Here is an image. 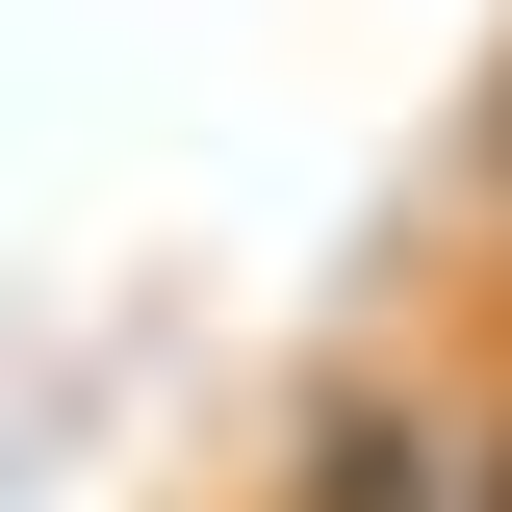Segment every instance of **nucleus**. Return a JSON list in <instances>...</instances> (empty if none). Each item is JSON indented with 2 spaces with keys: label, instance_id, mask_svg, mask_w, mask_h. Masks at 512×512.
I'll return each instance as SVG.
<instances>
[{
  "label": "nucleus",
  "instance_id": "f257e3e1",
  "mask_svg": "<svg viewBox=\"0 0 512 512\" xmlns=\"http://www.w3.org/2000/svg\"><path fill=\"white\" fill-rule=\"evenodd\" d=\"M282 512H512V384H461V359H359L282 436Z\"/></svg>",
  "mask_w": 512,
  "mask_h": 512
},
{
  "label": "nucleus",
  "instance_id": "f03ea898",
  "mask_svg": "<svg viewBox=\"0 0 512 512\" xmlns=\"http://www.w3.org/2000/svg\"><path fill=\"white\" fill-rule=\"evenodd\" d=\"M487 205H512V128H487Z\"/></svg>",
  "mask_w": 512,
  "mask_h": 512
}]
</instances>
